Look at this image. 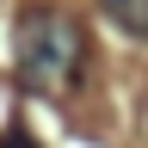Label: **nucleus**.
Instances as JSON below:
<instances>
[{
	"label": "nucleus",
	"instance_id": "nucleus-1",
	"mask_svg": "<svg viewBox=\"0 0 148 148\" xmlns=\"http://www.w3.org/2000/svg\"><path fill=\"white\" fill-rule=\"evenodd\" d=\"M12 68H18V80L31 92H43V99L74 92V80H80V68H86V31H80V18H68L56 6H31L18 18V31H12Z\"/></svg>",
	"mask_w": 148,
	"mask_h": 148
},
{
	"label": "nucleus",
	"instance_id": "nucleus-2",
	"mask_svg": "<svg viewBox=\"0 0 148 148\" xmlns=\"http://www.w3.org/2000/svg\"><path fill=\"white\" fill-rule=\"evenodd\" d=\"M99 6H105V18L123 37H142V43H148V0H99Z\"/></svg>",
	"mask_w": 148,
	"mask_h": 148
},
{
	"label": "nucleus",
	"instance_id": "nucleus-3",
	"mask_svg": "<svg viewBox=\"0 0 148 148\" xmlns=\"http://www.w3.org/2000/svg\"><path fill=\"white\" fill-rule=\"evenodd\" d=\"M0 148H37V142L25 136V130H6V136H0Z\"/></svg>",
	"mask_w": 148,
	"mask_h": 148
}]
</instances>
